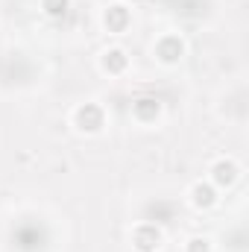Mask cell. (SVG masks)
<instances>
[{
  "mask_svg": "<svg viewBox=\"0 0 249 252\" xmlns=\"http://www.w3.org/2000/svg\"><path fill=\"white\" fill-rule=\"evenodd\" d=\"M126 21H129V12H126L124 6H112V9L106 12V27H109V30H124Z\"/></svg>",
  "mask_w": 249,
  "mask_h": 252,
  "instance_id": "5b68a950",
  "label": "cell"
},
{
  "mask_svg": "<svg viewBox=\"0 0 249 252\" xmlns=\"http://www.w3.org/2000/svg\"><path fill=\"white\" fill-rule=\"evenodd\" d=\"M158 241H161V235H158L156 226H141V229L135 232V247L141 252H153L158 247Z\"/></svg>",
  "mask_w": 249,
  "mask_h": 252,
  "instance_id": "7a4b0ae2",
  "label": "cell"
},
{
  "mask_svg": "<svg viewBox=\"0 0 249 252\" xmlns=\"http://www.w3.org/2000/svg\"><path fill=\"white\" fill-rule=\"evenodd\" d=\"M187 252H208V241H202V238H193V241L187 244Z\"/></svg>",
  "mask_w": 249,
  "mask_h": 252,
  "instance_id": "30bf717a",
  "label": "cell"
},
{
  "mask_svg": "<svg viewBox=\"0 0 249 252\" xmlns=\"http://www.w3.org/2000/svg\"><path fill=\"white\" fill-rule=\"evenodd\" d=\"M158 56H161L164 62L179 59V56H182V41H179V38H173V35H170V38H164V41L158 44Z\"/></svg>",
  "mask_w": 249,
  "mask_h": 252,
  "instance_id": "277c9868",
  "label": "cell"
},
{
  "mask_svg": "<svg viewBox=\"0 0 249 252\" xmlns=\"http://www.w3.org/2000/svg\"><path fill=\"white\" fill-rule=\"evenodd\" d=\"M44 9H47V15H64L67 0H44Z\"/></svg>",
  "mask_w": 249,
  "mask_h": 252,
  "instance_id": "9c48e42d",
  "label": "cell"
},
{
  "mask_svg": "<svg viewBox=\"0 0 249 252\" xmlns=\"http://www.w3.org/2000/svg\"><path fill=\"white\" fill-rule=\"evenodd\" d=\"M76 124H79V129L97 132V129L103 126V112H100V106H91V103H85V106L76 112Z\"/></svg>",
  "mask_w": 249,
  "mask_h": 252,
  "instance_id": "6da1fadb",
  "label": "cell"
},
{
  "mask_svg": "<svg viewBox=\"0 0 249 252\" xmlns=\"http://www.w3.org/2000/svg\"><path fill=\"white\" fill-rule=\"evenodd\" d=\"M135 115H138L141 121H150V118L158 115V103L150 100V97H147V100H138V103H135Z\"/></svg>",
  "mask_w": 249,
  "mask_h": 252,
  "instance_id": "8992f818",
  "label": "cell"
},
{
  "mask_svg": "<svg viewBox=\"0 0 249 252\" xmlns=\"http://www.w3.org/2000/svg\"><path fill=\"white\" fill-rule=\"evenodd\" d=\"M238 179V164L235 161H217L214 164V182L217 185H232Z\"/></svg>",
  "mask_w": 249,
  "mask_h": 252,
  "instance_id": "3957f363",
  "label": "cell"
},
{
  "mask_svg": "<svg viewBox=\"0 0 249 252\" xmlns=\"http://www.w3.org/2000/svg\"><path fill=\"white\" fill-rule=\"evenodd\" d=\"M103 64H106V70H124V67H126V56H124V50H112V53H106Z\"/></svg>",
  "mask_w": 249,
  "mask_h": 252,
  "instance_id": "52a82bcc",
  "label": "cell"
},
{
  "mask_svg": "<svg viewBox=\"0 0 249 252\" xmlns=\"http://www.w3.org/2000/svg\"><path fill=\"white\" fill-rule=\"evenodd\" d=\"M193 202L196 205H211L214 202V190L208 188V185H196L193 188Z\"/></svg>",
  "mask_w": 249,
  "mask_h": 252,
  "instance_id": "ba28073f",
  "label": "cell"
}]
</instances>
